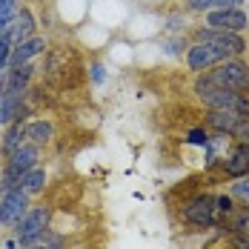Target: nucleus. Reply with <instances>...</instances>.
I'll list each match as a JSON object with an SVG mask.
<instances>
[{
    "label": "nucleus",
    "mask_w": 249,
    "mask_h": 249,
    "mask_svg": "<svg viewBox=\"0 0 249 249\" xmlns=\"http://www.w3.org/2000/svg\"><path fill=\"white\" fill-rule=\"evenodd\" d=\"M192 92L200 98L206 109H229L238 112L241 118H249V92H238V89H226V86H215L209 77L200 72Z\"/></svg>",
    "instance_id": "f257e3e1"
},
{
    "label": "nucleus",
    "mask_w": 249,
    "mask_h": 249,
    "mask_svg": "<svg viewBox=\"0 0 249 249\" xmlns=\"http://www.w3.org/2000/svg\"><path fill=\"white\" fill-rule=\"evenodd\" d=\"M178 218H180V224H186L189 229H215V221H218V215H215V195L212 192H192L189 198L180 200V206H178Z\"/></svg>",
    "instance_id": "f03ea898"
},
{
    "label": "nucleus",
    "mask_w": 249,
    "mask_h": 249,
    "mask_svg": "<svg viewBox=\"0 0 249 249\" xmlns=\"http://www.w3.org/2000/svg\"><path fill=\"white\" fill-rule=\"evenodd\" d=\"M52 221H54V206H49V203H35L23 218H20V224L12 229V235L20 244V249H26L49 229Z\"/></svg>",
    "instance_id": "7ed1b4c3"
},
{
    "label": "nucleus",
    "mask_w": 249,
    "mask_h": 249,
    "mask_svg": "<svg viewBox=\"0 0 249 249\" xmlns=\"http://www.w3.org/2000/svg\"><path fill=\"white\" fill-rule=\"evenodd\" d=\"M203 75L209 77L215 86H226V89L249 92V63L244 60V57H229V60H221L218 66L206 69Z\"/></svg>",
    "instance_id": "20e7f679"
},
{
    "label": "nucleus",
    "mask_w": 249,
    "mask_h": 249,
    "mask_svg": "<svg viewBox=\"0 0 249 249\" xmlns=\"http://www.w3.org/2000/svg\"><path fill=\"white\" fill-rule=\"evenodd\" d=\"M195 40L198 43H212L226 49L232 57H244V52L249 49V40L241 32H226V29H209V26H198L195 29Z\"/></svg>",
    "instance_id": "39448f33"
},
{
    "label": "nucleus",
    "mask_w": 249,
    "mask_h": 249,
    "mask_svg": "<svg viewBox=\"0 0 249 249\" xmlns=\"http://www.w3.org/2000/svg\"><path fill=\"white\" fill-rule=\"evenodd\" d=\"M186 69L189 72H195V75H200V72H206V69H212V66H218L221 60H229L232 54L226 49H221V46H212V43H192L189 49H186Z\"/></svg>",
    "instance_id": "423d86ee"
},
{
    "label": "nucleus",
    "mask_w": 249,
    "mask_h": 249,
    "mask_svg": "<svg viewBox=\"0 0 249 249\" xmlns=\"http://www.w3.org/2000/svg\"><path fill=\"white\" fill-rule=\"evenodd\" d=\"M29 209H32V195H26L23 186L6 192L0 198V226L3 229H15Z\"/></svg>",
    "instance_id": "0eeeda50"
},
{
    "label": "nucleus",
    "mask_w": 249,
    "mask_h": 249,
    "mask_svg": "<svg viewBox=\"0 0 249 249\" xmlns=\"http://www.w3.org/2000/svg\"><path fill=\"white\" fill-rule=\"evenodd\" d=\"M215 172H218V178H226V180H235V178L249 175V143L232 141V146L226 149L224 160L218 163Z\"/></svg>",
    "instance_id": "6e6552de"
},
{
    "label": "nucleus",
    "mask_w": 249,
    "mask_h": 249,
    "mask_svg": "<svg viewBox=\"0 0 249 249\" xmlns=\"http://www.w3.org/2000/svg\"><path fill=\"white\" fill-rule=\"evenodd\" d=\"M203 26L209 29H226V32H247L249 29V15L244 6H232V9H215L203 15Z\"/></svg>",
    "instance_id": "1a4fd4ad"
},
{
    "label": "nucleus",
    "mask_w": 249,
    "mask_h": 249,
    "mask_svg": "<svg viewBox=\"0 0 249 249\" xmlns=\"http://www.w3.org/2000/svg\"><path fill=\"white\" fill-rule=\"evenodd\" d=\"M35 29H37V20H35V12L29 9V6H20V12H18V18L9 23V29L3 32V37L12 43V46H18V43H23L29 37H35Z\"/></svg>",
    "instance_id": "9d476101"
},
{
    "label": "nucleus",
    "mask_w": 249,
    "mask_h": 249,
    "mask_svg": "<svg viewBox=\"0 0 249 249\" xmlns=\"http://www.w3.org/2000/svg\"><path fill=\"white\" fill-rule=\"evenodd\" d=\"M46 46H49V40H46L43 35H35V37H29L23 43H18V46L12 49V57H9V69H18V66H23V63H32L35 57L46 54Z\"/></svg>",
    "instance_id": "9b49d317"
},
{
    "label": "nucleus",
    "mask_w": 249,
    "mask_h": 249,
    "mask_svg": "<svg viewBox=\"0 0 249 249\" xmlns=\"http://www.w3.org/2000/svg\"><path fill=\"white\" fill-rule=\"evenodd\" d=\"M40 152H43L40 146H35V143L26 141L23 146H18V149L3 160V166H9L12 172L23 175V172H29V169H35V166H40Z\"/></svg>",
    "instance_id": "f8f14e48"
},
{
    "label": "nucleus",
    "mask_w": 249,
    "mask_h": 249,
    "mask_svg": "<svg viewBox=\"0 0 249 249\" xmlns=\"http://www.w3.org/2000/svg\"><path fill=\"white\" fill-rule=\"evenodd\" d=\"M232 135H224V132H209V143L203 146V169L206 172H215L218 163L224 160L226 149L232 146Z\"/></svg>",
    "instance_id": "ddd939ff"
},
{
    "label": "nucleus",
    "mask_w": 249,
    "mask_h": 249,
    "mask_svg": "<svg viewBox=\"0 0 249 249\" xmlns=\"http://www.w3.org/2000/svg\"><path fill=\"white\" fill-rule=\"evenodd\" d=\"M26 115H29V109H26V92H6L0 98V126L3 129L9 124H15V121H23Z\"/></svg>",
    "instance_id": "4468645a"
},
{
    "label": "nucleus",
    "mask_w": 249,
    "mask_h": 249,
    "mask_svg": "<svg viewBox=\"0 0 249 249\" xmlns=\"http://www.w3.org/2000/svg\"><path fill=\"white\" fill-rule=\"evenodd\" d=\"M241 121L244 118L238 112H229V109H206V115H203V126L209 132H224V135H235Z\"/></svg>",
    "instance_id": "2eb2a0df"
},
{
    "label": "nucleus",
    "mask_w": 249,
    "mask_h": 249,
    "mask_svg": "<svg viewBox=\"0 0 249 249\" xmlns=\"http://www.w3.org/2000/svg\"><path fill=\"white\" fill-rule=\"evenodd\" d=\"M26 124H29V121L23 118V121H15V124H9L3 129V138H0V158H3V160L18 149V146L26 143Z\"/></svg>",
    "instance_id": "dca6fc26"
},
{
    "label": "nucleus",
    "mask_w": 249,
    "mask_h": 249,
    "mask_svg": "<svg viewBox=\"0 0 249 249\" xmlns=\"http://www.w3.org/2000/svg\"><path fill=\"white\" fill-rule=\"evenodd\" d=\"M26 141L35 143V146H40V149H46L52 141H54V126H52V121H43V118L29 121L26 124Z\"/></svg>",
    "instance_id": "f3484780"
},
{
    "label": "nucleus",
    "mask_w": 249,
    "mask_h": 249,
    "mask_svg": "<svg viewBox=\"0 0 249 249\" xmlns=\"http://www.w3.org/2000/svg\"><path fill=\"white\" fill-rule=\"evenodd\" d=\"M46 183H49V172H46V166H35V169H29V172L20 175V186H23L26 195H32V198L43 195Z\"/></svg>",
    "instance_id": "a211bd4d"
},
{
    "label": "nucleus",
    "mask_w": 249,
    "mask_h": 249,
    "mask_svg": "<svg viewBox=\"0 0 249 249\" xmlns=\"http://www.w3.org/2000/svg\"><path fill=\"white\" fill-rule=\"evenodd\" d=\"M32 77H35V66L32 63H23L18 69H9V86H6V92H29Z\"/></svg>",
    "instance_id": "6ab92c4d"
},
{
    "label": "nucleus",
    "mask_w": 249,
    "mask_h": 249,
    "mask_svg": "<svg viewBox=\"0 0 249 249\" xmlns=\"http://www.w3.org/2000/svg\"><path fill=\"white\" fill-rule=\"evenodd\" d=\"M26 249H69V238L63 232H57L54 226H49L32 247H26Z\"/></svg>",
    "instance_id": "aec40b11"
},
{
    "label": "nucleus",
    "mask_w": 249,
    "mask_h": 249,
    "mask_svg": "<svg viewBox=\"0 0 249 249\" xmlns=\"http://www.w3.org/2000/svg\"><path fill=\"white\" fill-rule=\"evenodd\" d=\"M229 232H238V235H247L249 238V206L247 203H238V209H235L232 218L226 221L224 235H229Z\"/></svg>",
    "instance_id": "412c9836"
},
{
    "label": "nucleus",
    "mask_w": 249,
    "mask_h": 249,
    "mask_svg": "<svg viewBox=\"0 0 249 249\" xmlns=\"http://www.w3.org/2000/svg\"><path fill=\"white\" fill-rule=\"evenodd\" d=\"M232 6H244V0H186V9L198 15L215 12V9H232Z\"/></svg>",
    "instance_id": "4be33fe9"
},
{
    "label": "nucleus",
    "mask_w": 249,
    "mask_h": 249,
    "mask_svg": "<svg viewBox=\"0 0 249 249\" xmlns=\"http://www.w3.org/2000/svg\"><path fill=\"white\" fill-rule=\"evenodd\" d=\"M20 0H0V35L9 29V23L18 18V12H20Z\"/></svg>",
    "instance_id": "5701e85b"
},
{
    "label": "nucleus",
    "mask_w": 249,
    "mask_h": 249,
    "mask_svg": "<svg viewBox=\"0 0 249 249\" xmlns=\"http://www.w3.org/2000/svg\"><path fill=\"white\" fill-rule=\"evenodd\" d=\"M226 192L238 200V203H247V206H249V175L229 180V189H226Z\"/></svg>",
    "instance_id": "b1692460"
},
{
    "label": "nucleus",
    "mask_w": 249,
    "mask_h": 249,
    "mask_svg": "<svg viewBox=\"0 0 249 249\" xmlns=\"http://www.w3.org/2000/svg\"><path fill=\"white\" fill-rule=\"evenodd\" d=\"M192 43L183 37V35H172V37H166L163 40V52L166 54H172V57H180V54H186V49H189Z\"/></svg>",
    "instance_id": "393cba45"
},
{
    "label": "nucleus",
    "mask_w": 249,
    "mask_h": 249,
    "mask_svg": "<svg viewBox=\"0 0 249 249\" xmlns=\"http://www.w3.org/2000/svg\"><path fill=\"white\" fill-rule=\"evenodd\" d=\"M183 143H186V146H198V149H203V146L209 143V129H206V126L189 129V132H186V138H183Z\"/></svg>",
    "instance_id": "a878e982"
},
{
    "label": "nucleus",
    "mask_w": 249,
    "mask_h": 249,
    "mask_svg": "<svg viewBox=\"0 0 249 249\" xmlns=\"http://www.w3.org/2000/svg\"><path fill=\"white\" fill-rule=\"evenodd\" d=\"M12 49H15V46H12V43H9V40L0 35V69H9V57H12Z\"/></svg>",
    "instance_id": "bb28decb"
},
{
    "label": "nucleus",
    "mask_w": 249,
    "mask_h": 249,
    "mask_svg": "<svg viewBox=\"0 0 249 249\" xmlns=\"http://www.w3.org/2000/svg\"><path fill=\"white\" fill-rule=\"evenodd\" d=\"M89 77H92L95 86L106 83V66H103V63H92V66H89Z\"/></svg>",
    "instance_id": "cd10ccee"
},
{
    "label": "nucleus",
    "mask_w": 249,
    "mask_h": 249,
    "mask_svg": "<svg viewBox=\"0 0 249 249\" xmlns=\"http://www.w3.org/2000/svg\"><path fill=\"white\" fill-rule=\"evenodd\" d=\"M235 141H244V143H249V118H244L241 121V126L235 129V135H232Z\"/></svg>",
    "instance_id": "c85d7f7f"
},
{
    "label": "nucleus",
    "mask_w": 249,
    "mask_h": 249,
    "mask_svg": "<svg viewBox=\"0 0 249 249\" xmlns=\"http://www.w3.org/2000/svg\"><path fill=\"white\" fill-rule=\"evenodd\" d=\"M6 86H9V69H0V98L6 95Z\"/></svg>",
    "instance_id": "c756f323"
},
{
    "label": "nucleus",
    "mask_w": 249,
    "mask_h": 249,
    "mask_svg": "<svg viewBox=\"0 0 249 249\" xmlns=\"http://www.w3.org/2000/svg\"><path fill=\"white\" fill-rule=\"evenodd\" d=\"M3 249H20V244L15 241V235H6L3 238Z\"/></svg>",
    "instance_id": "7c9ffc66"
},
{
    "label": "nucleus",
    "mask_w": 249,
    "mask_h": 249,
    "mask_svg": "<svg viewBox=\"0 0 249 249\" xmlns=\"http://www.w3.org/2000/svg\"><path fill=\"white\" fill-rule=\"evenodd\" d=\"M169 29H183V15H180V18L172 15V18H169Z\"/></svg>",
    "instance_id": "2f4dec72"
}]
</instances>
